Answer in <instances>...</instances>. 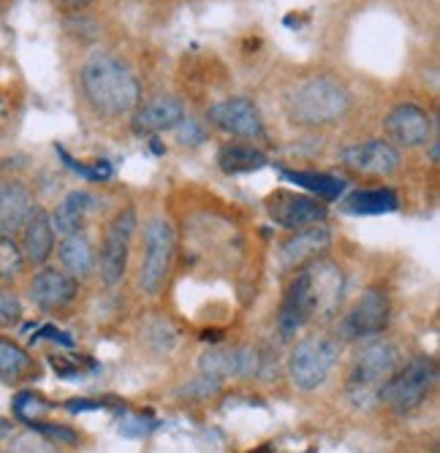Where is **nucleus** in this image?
Listing matches in <instances>:
<instances>
[{"instance_id": "f257e3e1", "label": "nucleus", "mask_w": 440, "mask_h": 453, "mask_svg": "<svg viewBox=\"0 0 440 453\" xmlns=\"http://www.w3.org/2000/svg\"><path fill=\"white\" fill-rule=\"evenodd\" d=\"M345 294V274L329 258L307 261L294 282L289 285V294L280 307V334L286 340L294 337L302 326L315 318H332L340 310Z\"/></svg>"}, {"instance_id": "f03ea898", "label": "nucleus", "mask_w": 440, "mask_h": 453, "mask_svg": "<svg viewBox=\"0 0 440 453\" xmlns=\"http://www.w3.org/2000/svg\"><path fill=\"white\" fill-rule=\"evenodd\" d=\"M82 90L90 101V106L104 117H123L139 109L142 101V85L136 73L106 52L93 55L82 65Z\"/></svg>"}, {"instance_id": "7ed1b4c3", "label": "nucleus", "mask_w": 440, "mask_h": 453, "mask_svg": "<svg viewBox=\"0 0 440 453\" xmlns=\"http://www.w3.org/2000/svg\"><path fill=\"white\" fill-rule=\"evenodd\" d=\"M286 106L299 126H327L348 111L351 93L335 76H310L291 90Z\"/></svg>"}, {"instance_id": "20e7f679", "label": "nucleus", "mask_w": 440, "mask_h": 453, "mask_svg": "<svg viewBox=\"0 0 440 453\" xmlns=\"http://www.w3.org/2000/svg\"><path fill=\"white\" fill-rule=\"evenodd\" d=\"M399 369V350L389 340H375L359 350L351 375H348V396L359 407H370L389 378Z\"/></svg>"}, {"instance_id": "39448f33", "label": "nucleus", "mask_w": 440, "mask_h": 453, "mask_svg": "<svg viewBox=\"0 0 440 453\" xmlns=\"http://www.w3.org/2000/svg\"><path fill=\"white\" fill-rule=\"evenodd\" d=\"M340 356V345L329 337H305L289 361V372H291V383L299 391H315L321 388L332 369L337 364Z\"/></svg>"}, {"instance_id": "423d86ee", "label": "nucleus", "mask_w": 440, "mask_h": 453, "mask_svg": "<svg viewBox=\"0 0 440 453\" xmlns=\"http://www.w3.org/2000/svg\"><path fill=\"white\" fill-rule=\"evenodd\" d=\"M435 364L424 356L413 358L411 364H405L403 369H397V372L389 378V383L381 388V396L394 413H411V410H416L427 394L432 391L435 386Z\"/></svg>"}, {"instance_id": "0eeeda50", "label": "nucleus", "mask_w": 440, "mask_h": 453, "mask_svg": "<svg viewBox=\"0 0 440 453\" xmlns=\"http://www.w3.org/2000/svg\"><path fill=\"white\" fill-rule=\"evenodd\" d=\"M172 258H174V231L169 220H150L144 228V258H142V272H139V285L142 291L150 296L161 294L166 285V277L172 272Z\"/></svg>"}, {"instance_id": "6e6552de", "label": "nucleus", "mask_w": 440, "mask_h": 453, "mask_svg": "<svg viewBox=\"0 0 440 453\" xmlns=\"http://www.w3.org/2000/svg\"><path fill=\"white\" fill-rule=\"evenodd\" d=\"M136 231V212L134 210H123L117 212L114 220L109 223L106 234H104V244H101V256L96 261V266L101 269V280L106 285H117L126 274L128 266V250H131V236Z\"/></svg>"}, {"instance_id": "1a4fd4ad", "label": "nucleus", "mask_w": 440, "mask_h": 453, "mask_svg": "<svg viewBox=\"0 0 440 453\" xmlns=\"http://www.w3.org/2000/svg\"><path fill=\"white\" fill-rule=\"evenodd\" d=\"M389 299L383 291H367L365 296H359L356 304L348 310V315L340 323V332L345 340H365V337H375L389 326Z\"/></svg>"}, {"instance_id": "9d476101", "label": "nucleus", "mask_w": 440, "mask_h": 453, "mask_svg": "<svg viewBox=\"0 0 440 453\" xmlns=\"http://www.w3.org/2000/svg\"><path fill=\"white\" fill-rule=\"evenodd\" d=\"M210 122L228 136H239V139H261L264 136V119H261L259 106L243 96L218 101L210 109Z\"/></svg>"}, {"instance_id": "9b49d317", "label": "nucleus", "mask_w": 440, "mask_h": 453, "mask_svg": "<svg viewBox=\"0 0 440 453\" xmlns=\"http://www.w3.org/2000/svg\"><path fill=\"white\" fill-rule=\"evenodd\" d=\"M269 218L289 231H305L310 226H318L327 220V207L318 198L299 196V193H286L280 190L266 201Z\"/></svg>"}, {"instance_id": "f8f14e48", "label": "nucleus", "mask_w": 440, "mask_h": 453, "mask_svg": "<svg viewBox=\"0 0 440 453\" xmlns=\"http://www.w3.org/2000/svg\"><path fill=\"white\" fill-rule=\"evenodd\" d=\"M386 134L399 147H421L432 139V117L413 104H399L386 117Z\"/></svg>"}, {"instance_id": "ddd939ff", "label": "nucleus", "mask_w": 440, "mask_h": 453, "mask_svg": "<svg viewBox=\"0 0 440 453\" xmlns=\"http://www.w3.org/2000/svg\"><path fill=\"white\" fill-rule=\"evenodd\" d=\"M343 163L351 172L367 174V177H389L397 172L399 166V152L383 142V139H373L365 144H353L343 152Z\"/></svg>"}, {"instance_id": "4468645a", "label": "nucleus", "mask_w": 440, "mask_h": 453, "mask_svg": "<svg viewBox=\"0 0 440 453\" xmlns=\"http://www.w3.org/2000/svg\"><path fill=\"white\" fill-rule=\"evenodd\" d=\"M35 210V198L27 185L17 180L0 182V236L9 239L22 231Z\"/></svg>"}, {"instance_id": "2eb2a0df", "label": "nucleus", "mask_w": 440, "mask_h": 453, "mask_svg": "<svg viewBox=\"0 0 440 453\" xmlns=\"http://www.w3.org/2000/svg\"><path fill=\"white\" fill-rule=\"evenodd\" d=\"M185 119V106L174 96H158L134 114V131L139 136H155L164 131H174Z\"/></svg>"}, {"instance_id": "dca6fc26", "label": "nucleus", "mask_w": 440, "mask_h": 453, "mask_svg": "<svg viewBox=\"0 0 440 453\" xmlns=\"http://www.w3.org/2000/svg\"><path fill=\"white\" fill-rule=\"evenodd\" d=\"M73 296H76V280L58 269H42L30 282V299L47 312L63 310L66 304L73 302Z\"/></svg>"}, {"instance_id": "f3484780", "label": "nucleus", "mask_w": 440, "mask_h": 453, "mask_svg": "<svg viewBox=\"0 0 440 453\" xmlns=\"http://www.w3.org/2000/svg\"><path fill=\"white\" fill-rule=\"evenodd\" d=\"M259 369V356L248 348H215L202 356V372L207 378H248Z\"/></svg>"}, {"instance_id": "a211bd4d", "label": "nucleus", "mask_w": 440, "mask_h": 453, "mask_svg": "<svg viewBox=\"0 0 440 453\" xmlns=\"http://www.w3.org/2000/svg\"><path fill=\"white\" fill-rule=\"evenodd\" d=\"M329 242H332V234L324 223L310 226L305 231H297L283 247H280V264H283V269L305 266L307 261L318 258L321 250H327Z\"/></svg>"}, {"instance_id": "6ab92c4d", "label": "nucleus", "mask_w": 440, "mask_h": 453, "mask_svg": "<svg viewBox=\"0 0 440 453\" xmlns=\"http://www.w3.org/2000/svg\"><path fill=\"white\" fill-rule=\"evenodd\" d=\"M55 250L52 218L44 210H35L22 228V258L30 264H47Z\"/></svg>"}, {"instance_id": "aec40b11", "label": "nucleus", "mask_w": 440, "mask_h": 453, "mask_svg": "<svg viewBox=\"0 0 440 453\" xmlns=\"http://www.w3.org/2000/svg\"><path fill=\"white\" fill-rule=\"evenodd\" d=\"M93 207H96L93 193H88V190H73V193H68V196L58 203V210H55V215H52V228H55V234H60V236L79 234V231L85 228V220H88V215L93 212Z\"/></svg>"}, {"instance_id": "412c9836", "label": "nucleus", "mask_w": 440, "mask_h": 453, "mask_svg": "<svg viewBox=\"0 0 440 453\" xmlns=\"http://www.w3.org/2000/svg\"><path fill=\"white\" fill-rule=\"evenodd\" d=\"M58 253H60V264H63L66 274H71L73 280H85L96 272V261H98L96 247L82 231L63 236Z\"/></svg>"}, {"instance_id": "4be33fe9", "label": "nucleus", "mask_w": 440, "mask_h": 453, "mask_svg": "<svg viewBox=\"0 0 440 453\" xmlns=\"http://www.w3.org/2000/svg\"><path fill=\"white\" fill-rule=\"evenodd\" d=\"M218 166L226 174H248V172H259L266 166V155L259 152L253 144H226L218 152Z\"/></svg>"}, {"instance_id": "5701e85b", "label": "nucleus", "mask_w": 440, "mask_h": 453, "mask_svg": "<svg viewBox=\"0 0 440 453\" xmlns=\"http://www.w3.org/2000/svg\"><path fill=\"white\" fill-rule=\"evenodd\" d=\"M345 212L351 215H383V212H394L399 207V201L394 196V190L389 188H375V190H356L345 198Z\"/></svg>"}, {"instance_id": "b1692460", "label": "nucleus", "mask_w": 440, "mask_h": 453, "mask_svg": "<svg viewBox=\"0 0 440 453\" xmlns=\"http://www.w3.org/2000/svg\"><path fill=\"white\" fill-rule=\"evenodd\" d=\"M283 177L310 193H315L318 198L324 201H332L343 193L345 182L337 180V177H329V174H315V172H283Z\"/></svg>"}, {"instance_id": "393cba45", "label": "nucleus", "mask_w": 440, "mask_h": 453, "mask_svg": "<svg viewBox=\"0 0 440 453\" xmlns=\"http://www.w3.org/2000/svg\"><path fill=\"white\" fill-rule=\"evenodd\" d=\"M30 372V356L9 342V340H0V380L4 383H17Z\"/></svg>"}, {"instance_id": "a878e982", "label": "nucleus", "mask_w": 440, "mask_h": 453, "mask_svg": "<svg viewBox=\"0 0 440 453\" xmlns=\"http://www.w3.org/2000/svg\"><path fill=\"white\" fill-rule=\"evenodd\" d=\"M22 250L12 242V239H4L0 236V282H6L12 277H17L22 272Z\"/></svg>"}, {"instance_id": "bb28decb", "label": "nucleus", "mask_w": 440, "mask_h": 453, "mask_svg": "<svg viewBox=\"0 0 440 453\" xmlns=\"http://www.w3.org/2000/svg\"><path fill=\"white\" fill-rule=\"evenodd\" d=\"M12 453H55V448H52V442H50L44 434H38V432H25V434L14 437Z\"/></svg>"}, {"instance_id": "cd10ccee", "label": "nucleus", "mask_w": 440, "mask_h": 453, "mask_svg": "<svg viewBox=\"0 0 440 453\" xmlns=\"http://www.w3.org/2000/svg\"><path fill=\"white\" fill-rule=\"evenodd\" d=\"M19 315H22L19 296L0 285V326H14L19 320Z\"/></svg>"}, {"instance_id": "c85d7f7f", "label": "nucleus", "mask_w": 440, "mask_h": 453, "mask_svg": "<svg viewBox=\"0 0 440 453\" xmlns=\"http://www.w3.org/2000/svg\"><path fill=\"white\" fill-rule=\"evenodd\" d=\"M14 410H17L19 418L33 421V413H38V410H47V404L38 399L35 394H19L17 402H14Z\"/></svg>"}, {"instance_id": "c756f323", "label": "nucleus", "mask_w": 440, "mask_h": 453, "mask_svg": "<svg viewBox=\"0 0 440 453\" xmlns=\"http://www.w3.org/2000/svg\"><path fill=\"white\" fill-rule=\"evenodd\" d=\"M30 426L38 432V434H44L50 437V442H66V445H73L76 442V434L71 429H63V426H47V424H38V421H30Z\"/></svg>"}, {"instance_id": "7c9ffc66", "label": "nucleus", "mask_w": 440, "mask_h": 453, "mask_svg": "<svg viewBox=\"0 0 440 453\" xmlns=\"http://www.w3.org/2000/svg\"><path fill=\"white\" fill-rule=\"evenodd\" d=\"M174 131H177L180 144H198V142L205 139V131L198 128V122H196V119H190V117H185Z\"/></svg>"}, {"instance_id": "2f4dec72", "label": "nucleus", "mask_w": 440, "mask_h": 453, "mask_svg": "<svg viewBox=\"0 0 440 453\" xmlns=\"http://www.w3.org/2000/svg\"><path fill=\"white\" fill-rule=\"evenodd\" d=\"M60 9H68V12H79V9H88L93 0H55Z\"/></svg>"}, {"instance_id": "473e14b6", "label": "nucleus", "mask_w": 440, "mask_h": 453, "mask_svg": "<svg viewBox=\"0 0 440 453\" xmlns=\"http://www.w3.org/2000/svg\"><path fill=\"white\" fill-rule=\"evenodd\" d=\"M101 404L98 402H90V399H73L71 404H68V410L71 413H79V410H98Z\"/></svg>"}, {"instance_id": "72a5a7b5", "label": "nucleus", "mask_w": 440, "mask_h": 453, "mask_svg": "<svg viewBox=\"0 0 440 453\" xmlns=\"http://www.w3.org/2000/svg\"><path fill=\"white\" fill-rule=\"evenodd\" d=\"M9 429H12V426H9V424H6L4 418H0V437H4V434H9Z\"/></svg>"}]
</instances>
